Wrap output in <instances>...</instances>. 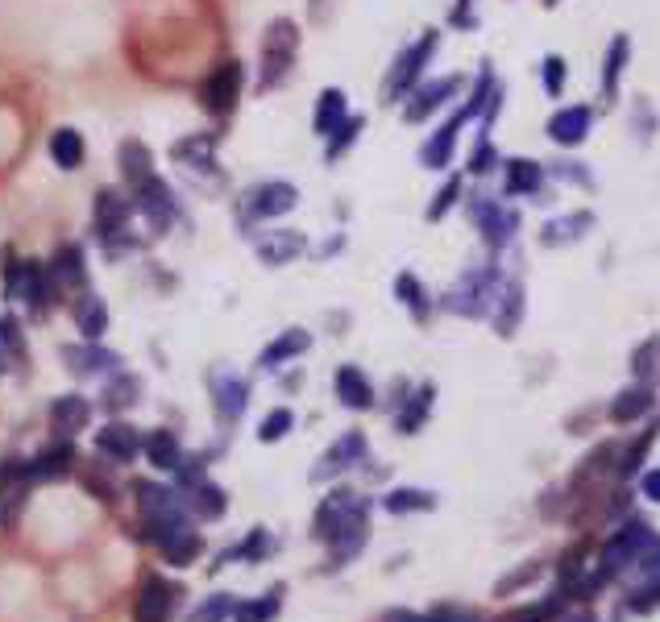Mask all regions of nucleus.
Masks as SVG:
<instances>
[{
	"mask_svg": "<svg viewBox=\"0 0 660 622\" xmlns=\"http://www.w3.org/2000/svg\"><path fill=\"white\" fill-rule=\"evenodd\" d=\"M498 291H503L498 266H473V270H466L453 282V291L441 300V307L453 312V316H466V320H486L495 312Z\"/></svg>",
	"mask_w": 660,
	"mask_h": 622,
	"instance_id": "1",
	"label": "nucleus"
},
{
	"mask_svg": "<svg viewBox=\"0 0 660 622\" xmlns=\"http://www.w3.org/2000/svg\"><path fill=\"white\" fill-rule=\"evenodd\" d=\"M295 54H300V25L291 17H275L262 34L258 88H275L279 79H287V71L295 67Z\"/></svg>",
	"mask_w": 660,
	"mask_h": 622,
	"instance_id": "2",
	"label": "nucleus"
},
{
	"mask_svg": "<svg viewBox=\"0 0 660 622\" xmlns=\"http://www.w3.org/2000/svg\"><path fill=\"white\" fill-rule=\"evenodd\" d=\"M652 544H657V531L648 528L644 519H627V523H623V528L614 531L611 540L602 544V560H598V569L611 576V581L614 576H623V573H632V569L639 564V556L648 553Z\"/></svg>",
	"mask_w": 660,
	"mask_h": 622,
	"instance_id": "3",
	"label": "nucleus"
},
{
	"mask_svg": "<svg viewBox=\"0 0 660 622\" xmlns=\"http://www.w3.org/2000/svg\"><path fill=\"white\" fill-rule=\"evenodd\" d=\"M436 47H441V34L436 29H424V38L416 42V47H407L395 59V67L386 71V84H382V100H403V96L411 92L416 84H420V75H424V67L432 63V54H436Z\"/></svg>",
	"mask_w": 660,
	"mask_h": 622,
	"instance_id": "4",
	"label": "nucleus"
},
{
	"mask_svg": "<svg viewBox=\"0 0 660 622\" xmlns=\"http://www.w3.org/2000/svg\"><path fill=\"white\" fill-rule=\"evenodd\" d=\"M4 295L13 303L29 307L34 316H47V307L54 303V287H50L47 266L38 262H13L9 266V282H4Z\"/></svg>",
	"mask_w": 660,
	"mask_h": 622,
	"instance_id": "5",
	"label": "nucleus"
},
{
	"mask_svg": "<svg viewBox=\"0 0 660 622\" xmlns=\"http://www.w3.org/2000/svg\"><path fill=\"white\" fill-rule=\"evenodd\" d=\"M470 216L478 232H482V241L491 245V250H507L511 241H516L519 232V212L511 204H503V200H491V195H478L470 204Z\"/></svg>",
	"mask_w": 660,
	"mask_h": 622,
	"instance_id": "6",
	"label": "nucleus"
},
{
	"mask_svg": "<svg viewBox=\"0 0 660 622\" xmlns=\"http://www.w3.org/2000/svg\"><path fill=\"white\" fill-rule=\"evenodd\" d=\"M361 510H375V503L354 494V490H332L329 498H320V507L312 515V535H316L320 544H329L332 535L345 528L354 515H361Z\"/></svg>",
	"mask_w": 660,
	"mask_h": 622,
	"instance_id": "7",
	"label": "nucleus"
},
{
	"mask_svg": "<svg viewBox=\"0 0 660 622\" xmlns=\"http://www.w3.org/2000/svg\"><path fill=\"white\" fill-rule=\"evenodd\" d=\"M366 457H370V440H366V432H357V428L354 432H341V436L325 448V457L316 461L312 482H332V478L350 473L357 465H366Z\"/></svg>",
	"mask_w": 660,
	"mask_h": 622,
	"instance_id": "8",
	"label": "nucleus"
},
{
	"mask_svg": "<svg viewBox=\"0 0 660 622\" xmlns=\"http://www.w3.org/2000/svg\"><path fill=\"white\" fill-rule=\"evenodd\" d=\"M241 88H245V71H241L237 59H225V63L213 67V75L204 79L200 104H204L213 116H229L237 109V100H241Z\"/></svg>",
	"mask_w": 660,
	"mask_h": 622,
	"instance_id": "9",
	"label": "nucleus"
},
{
	"mask_svg": "<svg viewBox=\"0 0 660 622\" xmlns=\"http://www.w3.org/2000/svg\"><path fill=\"white\" fill-rule=\"evenodd\" d=\"M145 540L158 548L166 564L175 569H188L204 556V535L195 531V523H175V528H158V531H145Z\"/></svg>",
	"mask_w": 660,
	"mask_h": 622,
	"instance_id": "10",
	"label": "nucleus"
},
{
	"mask_svg": "<svg viewBox=\"0 0 660 622\" xmlns=\"http://www.w3.org/2000/svg\"><path fill=\"white\" fill-rule=\"evenodd\" d=\"M300 204V191L295 183H283V179H270V183H258L250 195H245V220H275V216H287L291 207Z\"/></svg>",
	"mask_w": 660,
	"mask_h": 622,
	"instance_id": "11",
	"label": "nucleus"
},
{
	"mask_svg": "<svg viewBox=\"0 0 660 622\" xmlns=\"http://www.w3.org/2000/svg\"><path fill=\"white\" fill-rule=\"evenodd\" d=\"M632 573H636V585H632V594H627V610H632V614H652L660 606V535L657 544L639 556V564Z\"/></svg>",
	"mask_w": 660,
	"mask_h": 622,
	"instance_id": "12",
	"label": "nucleus"
},
{
	"mask_svg": "<svg viewBox=\"0 0 660 622\" xmlns=\"http://www.w3.org/2000/svg\"><path fill=\"white\" fill-rule=\"evenodd\" d=\"M179 598H183V589H179L175 581H166V576H158V573L145 576L142 594H138V614H134V622H170Z\"/></svg>",
	"mask_w": 660,
	"mask_h": 622,
	"instance_id": "13",
	"label": "nucleus"
},
{
	"mask_svg": "<svg viewBox=\"0 0 660 622\" xmlns=\"http://www.w3.org/2000/svg\"><path fill=\"white\" fill-rule=\"evenodd\" d=\"M461 75H441V79H432V84H416L411 88V100H407V109H403V120H411V125H420V120H428V116L436 113L445 100H453V96L461 92Z\"/></svg>",
	"mask_w": 660,
	"mask_h": 622,
	"instance_id": "14",
	"label": "nucleus"
},
{
	"mask_svg": "<svg viewBox=\"0 0 660 622\" xmlns=\"http://www.w3.org/2000/svg\"><path fill=\"white\" fill-rule=\"evenodd\" d=\"M134 207L125 195H117V191H100L96 195V237L104 241V250L113 254L117 250V237L120 232H129V216H134Z\"/></svg>",
	"mask_w": 660,
	"mask_h": 622,
	"instance_id": "15",
	"label": "nucleus"
},
{
	"mask_svg": "<svg viewBox=\"0 0 660 622\" xmlns=\"http://www.w3.org/2000/svg\"><path fill=\"white\" fill-rule=\"evenodd\" d=\"M63 361L75 378H104V373H117L120 357L113 348H104L100 341H84V345H67L63 348Z\"/></svg>",
	"mask_w": 660,
	"mask_h": 622,
	"instance_id": "16",
	"label": "nucleus"
},
{
	"mask_svg": "<svg viewBox=\"0 0 660 622\" xmlns=\"http://www.w3.org/2000/svg\"><path fill=\"white\" fill-rule=\"evenodd\" d=\"M96 448H100V457H109V461L129 465L142 457V436H138L134 423L113 419V423H104V428L96 432Z\"/></svg>",
	"mask_w": 660,
	"mask_h": 622,
	"instance_id": "17",
	"label": "nucleus"
},
{
	"mask_svg": "<svg viewBox=\"0 0 660 622\" xmlns=\"http://www.w3.org/2000/svg\"><path fill=\"white\" fill-rule=\"evenodd\" d=\"M72 465H75V448H72V440L67 436H59L54 444H47L38 457H29L25 461V482H59V478H67L72 473Z\"/></svg>",
	"mask_w": 660,
	"mask_h": 622,
	"instance_id": "18",
	"label": "nucleus"
},
{
	"mask_svg": "<svg viewBox=\"0 0 660 622\" xmlns=\"http://www.w3.org/2000/svg\"><path fill=\"white\" fill-rule=\"evenodd\" d=\"M366 544H370V510H361V515H354L345 528L332 535L329 544V560H332V569H345L354 556L366 553Z\"/></svg>",
	"mask_w": 660,
	"mask_h": 622,
	"instance_id": "19",
	"label": "nucleus"
},
{
	"mask_svg": "<svg viewBox=\"0 0 660 622\" xmlns=\"http://www.w3.org/2000/svg\"><path fill=\"white\" fill-rule=\"evenodd\" d=\"M466 109H457V113L448 116L445 125L432 134V138L420 145V162H424L428 170H445L448 162H453V150H457V138H461V129H466Z\"/></svg>",
	"mask_w": 660,
	"mask_h": 622,
	"instance_id": "20",
	"label": "nucleus"
},
{
	"mask_svg": "<svg viewBox=\"0 0 660 622\" xmlns=\"http://www.w3.org/2000/svg\"><path fill=\"white\" fill-rule=\"evenodd\" d=\"M304 250L307 241L300 229H266L258 232V241H254V254H258L266 266H287V262H295Z\"/></svg>",
	"mask_w": 660,
	"mask_h": 622,
	"instance_id": "21",
	"label": "nucleus"
},
{
	"mask_svg": "<svg viewBox=\"0 0 660 622\" xmlns=\"http://www.w3.org/2000/svg\"><path fill=\"white\" fill-rule=\"evenodd\" d=\"M213 394H216V415H220L225 423H237V419L245 415L250 386H245V378H237L233 369H220V373H213Z\"/></svg>",
	"mask_w": 660,
	"mask_h": 622,
	"instance_id": "22",
	"label": "nucleus"
},
{
	"mask_svg": "<svg viewBox=\"0 0 660 622\" xmlns=\"http://www.w3.org/2000/svg\"><path fill=\"white\" fill-rule=\"evenodd\" d=\"M589 120H594V113H589L586 104L557 109V113H553V120H548V138L557 141V145H566V150H578V145L586 141V134H589Z\"/></svg>",
	"mask_w": 660,
	"mask_h": 622,
	"instance_id": "23",
	"label": "nucleus"
},
{
	"mask_svg": "<svg viewBox=\"0 0 660 622\" xmlns=\"http://www.w3.org/2000/svg\"><path fill=\"white\" fill-rule=\"evenodd\" d=\"M332 386H337V398L350 407V411H370L375 407V382L366 378V369L357 366H341L337 369V378H332Z\"/></svg>",
	"mask_w": 660,
	"mask_h": 622,
	"instance_id": "24",
	"label": "nucleus"
},
{
	"mask_svg": "<svg viewBox=\"0 0 660 622\" xmlns=\"http://www.w3.org/2000/svg\"><path fill=\"white\" fill-rule=\"evenodd\" d=\"M88 419H92V403H88L84 394H59V398L50 403V423H54L59 436L72 440L75 432L88 428Z\"/></svg>",
	"mask_w": 660,
	"mask_h": 622,
	"instance_id": "25",
	"label": "nucleus"
},
{
	"mask_svg": "<svg viewBox=\"0 0 660 622\" xmlns=\"http://www.w3.org/2000/svg\"><path fill=\"white\" fill-rule=\"evenodd\" d=\"M519 320H523V282H519V278H503V291H498L495 300L491 323H495L498 337L507 341V337H516Z\"/></svg>",
	"mask_w": 660,
	"mask_h": 622,
	"instance_id": "26",
	"label": "nucleus"
},
{
	"mask_svg": "<svg viewBox=\"0 0 660 622\" xmlns=\"http://www.w3.org/2000/svg\"><path fill=\"white\" fill-rule=\"evenodd\" d=\"M117 166H120V179L129 191H142L150 179H154V158H150V150H145L142 141H120L117 150Z\"/></svg>",
	"mask_w": 660,
	"mask_h": 622,
	"instance_id": "27",
	"label": "nucleus"
},
{
	"mask_svg": "<svg viewBox=\"0 0 660 622\" xmlns=\"http://www.w3.org/2000/svg\"><path fill=\"white\" fill-rule=\"evenodd\" d=\"M657 407V391L652 386H644V382H636V386H623V391L614 394L611 403V423H619V428H627V423H636V419H644V415Z\"/></svg>",
	"mask_w": 660,
	"mask_h": 622,
	"instance_id": "28",
	"label": "nucleus"
},
{
	"mask_svg": "<svg viewBox=\"0 0 660 622\" xmlns=\"http://www.w3.org/2000/svg\"><path fill=\"white\" fill-rule=\"evenodd\" d=\"M432 398H436V386L424 382V386H416V391L399 398V411H395V428H399L403 436H416L420 428L428 423V415H432Z\"/></svg>",
	"mask_w": 660,
	"mask_h": 622,
	"instance_id": "29",
	"label": "nucleus"
},
{
	"mask_svg": "<svg viewBox=\"0 0 660 622\" xmlns=\"http://www.w3.org/2000/svg\"><path fill=\"white\" fill-rule=\"evenodd\" d=\"M632 63V38L627 34H614L611 47H607V59H602V104H614L619 100V79Z\"/></svg>",
	"mask_w": 660,
	"mask_h": 622,
	"instance_id": "30",
	"label": "nucleus"
},
{
	"mask_svg": "<svg viewBox=\"0 0 660 622\" xmlns=\"http://www.w3.org/2000/svg\"><path fill=\"white\" fill-rule=\"evenodd\" d=\"M183 498H188L191 519H200V523H213V519H220V515L229 510V494H225L220 485L208 482V478L195 482L191 490H183Z\"/></svg>",
	"mask_w": 660,
	"mask_h": 622,
	"instance_id": "31",
	"label": "nucleus"
},
{
	"mask_svg": "<svg viewBox=\"0 0 660 622\" xmlns=\"http://www.w3.org/2000/svg\"><path fill=\"white\" fill-rule=\"evenodd\" d=\"M307 345H312V337H307L304 328H287V332H279L270 345L262 348L258 366L262 369H279V366H287V361H295V357H304Z\"/></svg>",
	"mask_w": 660,
	"mask_h": 622,
	"instance_id": "32",
	"label": "nucleus"
},
{
	"mask_svg": "<svg viewBox=\"0 0 660 622\" xmlns=\"http://www.w3.org/2000/svg\"><path fill=\"white\" fill-rule=\"evenodd\" d=\"M594 229V212H569V216H557V220H548L541 229V241L548 250H557V245H573V241H582L586 232Z\"/></svg>",
	"mask_w": 660,
	"mask_h": 622,
	"instance_id": "33",
	"label": "nucleus"
},
{
	"mask_svg": "<svg viewBox=\"0 0 660 622\" xmlns=\"http://www.w3.org/2000/svg\"><path fill=\"white\" fill-rule=\"evenodd\" d=\"M142 453L145 461L154 465V469H163V473H175V465L183 461V444H179V436H175L170 428H154V432L142 440Z\"/></svg>",
	"mask_w": 660,
	"mask_h": 622,
	"instance_id": "34",
	"label": "nucleus"
},
{
	"mask_svg": "<svg viewBox=\"0 0 660 622\" xmlns=\"http://www.w3.org/2000/svg\"><path fill=\"white\" fill-rule=\"evenodd\" d=\"M544 191V166L532 158L507 162V179H503V195H541Z\"/></svg>",
	"mask_w": 660,
	"mask_h": 622,
	"instance_id": "35",
	"label": "nucleus"
},
{
	"mask_svg": "<svg viewBox=\"0 0 660 622\" xmlns=\"http://www.w3.org/2000/svg\"><path fill=\"white\" fill-rule=\"evenodd\" d=\"M345 120V92L341 88H325L320 100H316V113H312V134L329 141Z\"/></svg>",
	"mask_w": 660,
	"mask_h": 622,
	"instance_id": "36",
	"label": "nucleus"
},
{
	"mask_svg": "<svg viewBox=\"0 0 660 622\" xmlns=\"http://www.w3.org/2000/svg\"><path fill=\"white\" fill-rule=\"evenodd\" d=\"M50 287L59 291V287H84L88 282V266H84V250L79 245H63L54 262H50Z\"/></svg>",
	"mask_w": 660,
	"mask_h": 622,
	"instance_id": "37",
	"label": "nucleus"
},
{
	"mask_svg": "<svg viewBox=\"0 0 660 622\" xmlns=\"http://www.w3.org/2000/svg\"><path fill=\"white\" fill-rule=\"evenodd\" d=\"M72 316H75V328L84 332V341H100V337L109 332V307H104V300L92 295V291L75 300Z\"/></svg>",
	"mask_w": 660,
	"mask_h": 622,
	"instance_id": "38",
	"label": "nucleus"
},
{
	"mask_svg": "<svg viewBox=\"0 0 660 622\" xmlns=\"http://www.w3.org/2000/svg\"><path fill=\"white\" fill-rule=\"evenodd\" d=\"M382 510L386 515H416V510H436V494L420 490V485H399L382 494Z\"/></svg>",
	"mask_w": 660,
	"mask_h": 622,
	"instance_id": "39",
	"label": "nucleus"
},
{
	"mask_svg": "<svg viewBox=\"0 0 660 622\" xmlns=\"http://www.w3.org/2000/svg\"><path fill=\"white\" fill-rule=\"evenodd\" d=\"M84 154H88V145H84V138H79L75 129L63 125V129H54V134H50V158H54L59 170H79Z\"/></svg>",
	"mask_w": 660,
	"mask_h": 622,
	"instance_id": "40",
	"label": "nucleus"
},
{
	"mask_svg": "<svg viewBox=\"0 0 660 622\" xmlns=\"http://www.w3.org/2000/svg\"><path fill=\"white\" fill-rule=\"evenodd\" d=\"M657 432H660V419H657V423H648V428L639 432L636 444H627V448L619 453V465H614V478H619V482H627L632 473H639L644 457H648V453H652V444H657Z\"/></svg>",
	"mask_w": 660,
	"mask_h": 622,
	"instance_id": "41",
	"label": "nucleus"
},
{
	"mask_svg": "<svg viewBox=\"0 0 660 622\" xmlns=\"http://www.w3.org/2000/svg\"><path fill=\"white\" fill-rule=\"evenodd\" d=\"M632 378L644 382V386H660V337H648L639 341L636 353H632Z\"/></svg>",
	"mask_w": 660,
	"mask_h": 622,
	"instance_id": "42",
	"label": "nucleus"
},
{
	"mask_svg": "<svg viewBox=\"0 0 660 622\" xmlns=\"http://www.w3.org/2000/svg\"><path fill=\"white\" fill-rule=\"evenodd\" d=\"M395 295H399V303L411 312V320H420L424 323L428 316H432V300H428V291H424V282L416 275H399L395 278Z\"/></svg>",
	"mask_w": 660,
	"mask_h": 622,
	"instance_id": "43",
	"label": "nucleus"
},
{
	"mask_svg": "<svg viewBox=\"0 0 660 622\" xmlns=\"http://www.w3.org/2000/svg\"><path fill=\"white\" fill-rule=\"evenodd\" d=\"M266 556H275V535L266 528H254L241 544H237L233 553H225L220 560H241V564H262Z\"/></svg>",
	"mask_w": 660,
	"mask_h": 622,
	"instance_id": "44",
	"label": "nucleus"
},
{
	"mask_svg": "<svg viewBox=\"0 0 660 622\" xmlns=\"http://www.w3.org/2000/svg\"><path fill=\"white\" fill-rule=\"evenodd\" d=\"M279 589H270V594H262L254 601H233V622H275L279 619Z\"/></svg>",
	"mask_w": 660,
	"mask_h": 622,
	"instance_id": "45",
	"label": "nucleus"
},
{
	"mask_svg": "<svg viewBox=\"0 0 660 622\" xmlns=\"http://www.w3.org/2000/svg\"><path fill=\"white\" fill-rule=\"evenodd\" d=\"M104 398H109V407H113V411H120V407H138V403H142V382H138L134 373H125V369H120L117 378L104 386Z\"/></svg>",
	"mask_w": 660,
	"mask_h": 622,
	"instance_id": "46",
	"label": "nucleus"
},
{
	"mask_svg": "<svg viewBox=\"0 0 660 622\" xmlns=\"http://www.w3.org/2000/svg\"><path fill=\"white\" fill-rule=\"evenodd\" d=\"M291 428H295V411H291V407H275V411L258 423V440L262 444H279L283 436H291Z\"/></svg>",
	"mask_w": 660,
	"mask_h": 622,
	"instance_id": "47",
	"label": "nucleus"
},
{
	"mask_svg": "<svg viewBox=\"0 0 660 622\" xmlns=\"http://www.w3.org/2000/svg\"><path fill=\"white\" fill-rule=\"evenodd\" d=\"M361 129H366V116H345V120H341V129L329 138V162H337L350 145H357Z\"/></svg>",
	"mask_w": 660,
	"mask_h": 622,
	"instance_id": "48",
	"label": "nucleus"
},
{
	"mask_svg": "<svg viewBox=\"0 0 660 622\" xmlns=\"http://www.w3.org/2000/svg\"><path fill=\"white\" fill-rule=\"evenodd\" d=\"M461 187H466V183H461V175H453V179H448V183L436 191V200L428 204V220H445L448 207L461 200Z\"/></svg>",
	"mask_w": 660,
	"mask_h": 622,
	"instance_id": "49",
	"label": "nucleus"
},
{
	"mask_svg": "<svg viewBox=\"0 0 660 622\" xmlns=\"http://www.w3.org/2000/svg\"><path fill=\"white\" fill-rule=\"evenodd\" d=\"M541 71H544V92H548V96H561V92H566L569 63L561 59V54H548Z\"/></svg>",
	"mask_w": 660,
	"mask_h": 622,
	"instance_id": "50",
	"label": "nucleus"
},
{
	"mask_svg": "<svg viewBox=\"0 0 660 622\" xmlns=\"http://www.w3.org/2000/svg\"><path fill=\"white\" fill-rule=\"evenodd\" d=\"M420 622H486L478 610H470V606H436V610H428V614H420Z\"/></svg>",
	"mask_w": 660,
	"mask_h": 622,
	"instance_id": "51",
	"label": "nucleus"
},
{
	"mask_svg": "<svg viewBox=\"0 0 660 622\" xmlns=\"http://www.w3.org/2000/svg\"><path fill=\"white\" fill-rule=\"evenodd\" d=\"M498 166V154L495 145H491V134H482L478 145H473V158H470V175H491Z\"/></svg>",
	"mask_w": 660,
	"mask_h": 622,
	"instance_id": "52",
	"label": "nucleus"
},
{
	"mask_svg": "<svg viewBox=\"0 0 660 622\" xmlns=\"http://www.w3.org/2000/svg\"><path fill=\"white\" fill-rule=\"evenodd\" d=\"M536 576H541V564L532 560V564H523V569H516V573H511V576H503V581H498V585H495V594H498V598H507V594H516V589H523V585H528V581H536Z\"/></svg>",
	"mask_w": 660,
	"mask_h": 622,
	"instance_id": "53",
	"label": "nucleus"
},
{
	"mask_svg": "<svg viewBox=\"0 0 660 622\" xmlns=\"http://www.w3.org/2000/svg\"><path fill=\"white\" fill-rule=\"evenodd\" d=\"M225 619H233V598H229V594L208 598L200 606V614H195V622H225Z\"/></svg>",
	"mask_w": 660,
	"mask_h": 622,
	"instance_id": "54",
	"label": "nucleus"
},
{
	"mask_svg": "<svg viewBox=\"0 0 660 622\" xmlns=\"http://www.w3.org/2000/svg\"><path fill=\"white\" fill-rule=\"evenodd\" d=\"M17 348H22V337H17V323L13 320H0V373H4V361H9V357H13V353H17Z\"/></svg>",
	"mask_w": 660,
	"mask_h": 622,
	"instance_id": "55",
	"label": "nucleus"
},
{
	"mask_svg": "<svg viewBox=\"0 0 660 622\" xmlns=\"http://www.w3.org/2000/svg\"><path fill=\"white\" fill-rule=\"evenodd\" d=\"M557 179H569V183H582V187L594 183L586 170H582V162H561V166H557Z\"/></svg>",
	"mask_w": 660,
	"mask_h": 622,
	"instance_id": "56",
	"label": "nucleus"
},
{
	"mask_svg": "<svg viewBox=\"0 0 660 622\" xmlns=\"http://www.w3.org/2000/svg\"><path fill=\"white\" fill-rule=\"evenodd\" d=\"M448 22L457 25V29H473V25H478V17H473V0H457V9H453Z\"/></svg>",
	"mask_w": 660,
	"mask_h": 622,
	"instance_id": "57",
	"label": "nucleus"
},
{
	"mask_svg": "<svg viewBox=\"0 0 660 622\" xmlns=\"http://www.w3.org/2000/svg\"><path fill=\"white\" fill-rule=\"evenodd\" d=\"M639 494H644L648 503H660V469H648V473L639 478Z\"/></svg>",
	"mask_w": 660,
	"mask_h": 622,
	"instance_id": "58",
	"label": "nucleus"
},
{
	"mask_svg": "<svg viewBox=\"0 0 660 622\" xmlns=\"http://www.w3.org/2000/svg\"><path fill=\"white\" fill-rule=\"evenodd\" d=\"M382 622H420V614L416 610H386Z\"/></svg>",
	"mask_w": 660,
	"mask_h": 622,
	"instance_id": "59",
	"label": "nucleus"
},
{
	"mask_svg": "<svg viewBox=\"0 0 660 622\" xmlns=\"http://www.w3.org/2000/svg\"><path fill=\"white\" fill-rule=\"evenodd\" d=\"M544 4H548V9H553V4H561V0H544Z\"/></svg>",
	"mask_w": 660,
	"mask_h": 622,
	"instance_id": "60",
	"label": "nucleus"
}]
</instances>
